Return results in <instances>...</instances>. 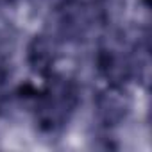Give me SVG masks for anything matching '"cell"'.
Here are the masks:
<instances>
[{
    "mask_svg": "<svg viewBox=\"0 0 152 152\" xmlns=\"http://www.w3.org/2000/svg\"><path fill=\"white\" fill-rule=\"evenodd\" d=\"M81 100L79 84L72 77L52 73L47 77V86L38 90L32 99L34 122L39 134L47 138L61 136L68 127Z\"/></svg>",
    "mask_w": 152,
    "mask_h": 152,
    "instance_id": "1",
    "label": "cell"
},
{
    "mask_svg": "<svg viewBox=\"0 0 152 152\" xmlns=\"http://www.w3.org/2000/svg\"><path fill=\"white\" fill-rule=\"evenodd\" d=\"M132 99L127 86L107 84L95 97V120L99 129L115 131L120 127L131 115Z\"/></svg>",
    "mask_w": 152,
    "mask_h": 152,
    "instance_id": "2",
    "label": "cell"
},
{
    "mask_svg": "<svg viewBox=\"0 0 152 152\" xmlns=\"http://www.w3.org/2000/svg\"><path fill=\"white\" fill-rule=\"evenodd\" d=\"M59 43L61 41L50 31L36 34L27 45L25 59H27L29 68L34 73L43 75V77L52 75L54 66H56L57 57H59Z\"/></svg>",
    "mask_w": 152,
    "mask_h": 152,
    "instance_id": "3",
    "label": "cell"
}]
</instances>
